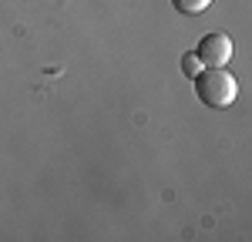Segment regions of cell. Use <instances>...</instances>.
<instances>
[{"label": "cell", "instance_id": "obj_1", "mask_svg": "<svg viewBox=\"0 0 252 242\" xmlns=\"http://www.w3.org/2000/svg\"><path fill=\"white\" fill-rule=\"evenodd\" d=\"M195 98L209 108H229L239 98V81L225 67H205L195 74Z\"/></svg>", "mask_w": 252, "mask_h": 242}, {"label": "cell", "instance_id": "obj_2", "mask_svg": "<svg viewBox=\"0 0 252 242\" xmlns=\"http://www.w3.org/2000/svg\"><path fill=\"white\" fill-rule=\"evenodd\" d=\"M195 58L202 60V67H225L232 58V37L229 34H205L198 37Z\"/></svg>", "mask_w": 252, "mask_h": 242}, {"label": "cell", "instance_id": "obj_3", "mask_svg": "<svg viewBox=\"0 0 252 242\" xmlns=\"http://www.w3.org/2000/svg\"><path fill=\"white\" fill-rule=\"evenodd\" d=\"M172 7L182 14V17H198L212 7V0H172Z\"/></svg>", "mask_w": 252, "mask_h": 242}, {"label": "cell", "instance_id": "obj_4", "mask_svg": "<svg viewBox=\"0 0 252 242\" xmlns=\"http://www.w3.org/2000/svg\"><path fill=\"white\" fill-rule=\"evenodd\" d=\"M198 71H202V60L195 58V51H189V54H182V74L195 81V74H198Z\"/></svg>", "mask_w": 252, "mask_h": 242}]
</instances>
